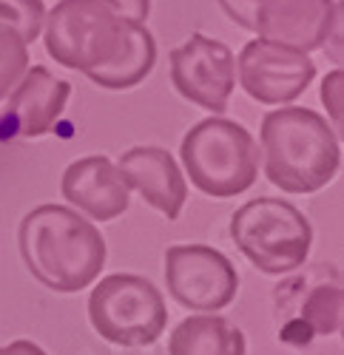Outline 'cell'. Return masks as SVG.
<instances>
[{
    "label": "cell",
    "mask_w": 344,
    "mask_h": 355,
    "mask_svg": "<svg viewBox=\"0 0 344 355\" xmlns=\"http://www.w3.org/2000/svg\"><path fill=\"white\" fill-rule=\"evenodd\" d=\"M180 157L191 182L216 199L245 193L259 176V145L248 128L225 116L196 123L180 148Z\"/></svg>",
    "instance_id": "3"
},
{
    "label": "cell",
    "mask_w": 344,
    "mask_h": 355,
    "mask_svg": "<svg viewBox=\"0 0 344 355\" xmlns=\"http://www.w3.org/2000/svg\"><path fill=\"white\" fill-rule=\"evenodd\" d=\"M43 20H46L43 0H0V23L12 26L26 43H35L40 37Z\"/></svg>",
    "instance_id": "18"
},
{
    "label": "cell",
    "mask_w": 344,
    "mask_h": 355,
    "mask_svg": "<svg viewBox=\"0 0 344 355\" xmlns=\"http://www.w3.org/2000/svg\"><path fill=\"white\" fill-rule=\"evenodd\" d=\"M63 199H69L74 208H80L94 222H111L128 211L131 188L120 168L108 157L94 154L71 162L63 173Z\"/></svg>",
    "instance_id": "11"
},
{
    "label": "cell",
    "mask_w": 344,
    "mask_h": 355,
    "mask_svg": "<svg viewBox=\"0 0 344 355\" xmlns=\"http://www.w3.org/2000/svg\"><path fill=\"white\" fill-rule=\"evenodd\" d=\"M0 355H17V352H15V347L9 344V347H0Z\"/></svg>",
    "instance_id": "22"
},
{
    "label": "cell",
    "mask_w": 344,
    "mask_h": 355,
    "mask_svg": "<svg viewBox=\"0 0 344 355\" xmlns=\"http://www.w3.org/2000/svg\"><path fill=\"white\" fill-rule=\"evenodd\" d=\"M17 245L28 273L57 293L85 290L103 273L108 256L103 233L63 205L28 211L17 230Z\"/></svg>",
    "instance_id": "1"
},
{
    "label": "cell",
    "mask_w": 344,
    "mask_h": 355,
    "mask_svg": "<svg viewBox=\"0 0 344 355\" xmlns=\"http://www.w3.org/2000/svg\"><path fill=\"white\" fill-rule=\"evenodd\" d=\"M105 3L120 17H131V20H142V23H146V17L151 12V0H105Z\"/></svg>",
    "instance_id": "20"
},
{
    "label": "cell",
    "mask_w": 344,
    "mask_h": 355,
    "mask_svg": "<svg viewBox=\"0 0 344 355\" xmlns=\"http://www.w3.org/2000/svg\"><path fill=\"white\" fill-rule=\"evenodd\" d=\"M171 83L194 105L222 114L237 85V57L222 40L194 32L171 51Z\"/></svg>",
    "instance_id": "10"
},
{
    "label": "cell",
    "mask_w": 344,
    "mask_h": 355,
    "mask_svg": "<svg viewBox=\"0 0 344 355\" xmlns=\"http://www.w3.org/2000/svg\"><path fill=\"white\" fill-rule=\"evenodd\" d=\"M131 17H120L105 0H57L46 12L43 40L51 60L89 74L108 66L128 40Z\"/></svg>",
    "instance_id": "4"
},
{
    "label": "cell",
    "mask_w": 344,
    "mask_h": 355,
    "mask_svg": "<svg viewBox=\"0 0 344 355\" xmlns=\"http://www.w3.org/2000/svg\"><path fill=\"white\" fill-rule=\"evenodd\" d=\"M120 173L126 176L128 188H137L151 208H157L162 216L174 222L188 199L185 176L165 148L157 145H137L128 148L117 159Z\"/></svg>",
    "instance_id": "12"
},
{
    "label": "cell",
    "mask_w": 344,
    "mask_h": 355,
    "mask_svg": "<svg viewBox=\"0 0 344 355\" xmlns=\"http://www.w3.org/2000/svg\"><path fill=\"white\" fill-rule=\"evenodd\" d=\"M168 355H245V333L222 315H191L171 333Z\"/></svg>",
    "instance_id": "15"
},
{
    "label": "cell",
    "mask_w": 344,
    "mask_h": 355,
    "mask_svg": "<svg viewBox=\"0 0 344 355\" xmlns=\"http://www.w3.org/2000/svg\"><path fill=\"white\" fill-rule=\"evenodd\" d=\"M237 77L242 92L256 103L284 105L307 92L316 77V63L310 60V51L256 37L239 51Z\"/></svg>",
    "instance_id": "9"
},
{
    "label": "cell",
    "mask_w": 344,
    "mask_h": 355,
    "mask_svg": "<svg viewBox=\"0 0 344 355\" xmlns=\"http://www.w3.org/2000/svg\"><path fill=\"white\" fill-rule=\"evenodd\" d=\"M12 347H15V352L17 355H46L37 344H32V341H12Z\"/></svg>",
    "instance_id": "21"
},
{
    "label": "cell",
    "mask_w": 344,
    "mask_h": 355,
    "mask_svg": "<svg viewBox=\"0 0 344 355\" xmlns=\"http://www.w3.org/2000/svg\"><path fill=\"white\" fill-rule=\"evenodd\" d=\"M28 69V43L15 32L12 26L0 23V100L20 83Z\"/></svg>",
    "instance_id": "17"
},
{
    "label": "cell",
    "mask_w": 344,
    "mask_h": 355,
    "mask_svg": "<svg viewBox=\"0 0 344 355\" xmlns=\"http://www.w3.org/2000/svg\"><path fill=\"white\" fill-rule=\"evenodd\" d=\"M265 176L284 193H316L341 168L338 134L310 108H273L262 116Z\"/></svg>",
    "instance_id": "2"
},
{
    "label": "cell",
    "mask_w": 344,
    "mask_h": 355,
    "mask_svg": "<svg viewBox=\"0 0 344 355\" xmlns=\"http://www.w3.org/2000/svg\"><path fill=\"white\" fill-rule=\"evenodd\" d=\"M302 324L313 336H333L341 327V290L338 287H316L302 313Z\"/></svg>",
    "instance_id": "16"
},
{
    "label": "cell",
    "mask_w": 344,
    "mask_h": 355,
    "mask_svg": "<svg viewBox=\"0 0 344 355\" xmlns=\"http://www.w3.org/2000/svg\"><path fill=\"white\" fill-rule=\"evenodd\" d=\"M157 63V43L154 35L148 32V26L142 20H131L128 23V40L123 46V51L114 57V60L103 69L89 71L92 83L108 88V92H123V88H134L154 71Z\"/></svg>",
    "instance_id": "14"
},
{
    "label": "cell",
    "mask_w": 344,
    "mask_h": 355,
    "mask_svg": "<svg viewBox=\"0 0 344 355\" xmlns=\"http://www.w3.org/2000/svg\"><path fill=\"white\" fill-rule=\"evenodd\" d=\"M341 94H344V74H341V69H336L322 83V103L333 116V131L336 134H341V108H344Z\"/></svg>",
    "instance_id": "19"
},
{
    "label": "cell",
    "mask_w": 344,
    "mask_h": 355,
    "mask_svg": "<svg viewBox=\"0 0 344 355\" xmlns=\"http://www.w3.org/2000/svg\"><path fill=\"white\" fill-rule=\"evenodd\" d=\"M9 97V120L20 137H46L57 120L63 116L66 103L71 97V83L54 77L46 66L26 69L20 83L6 94Z\"/></svg>",
    "instance_id": "13"
},
{
    "label": "cell",
    "mask_w": 344,
    "mask_h": 355,
    "mask_svg": "<svg viewBox=\"0 0 344 355\" xmlns=\"http://www.w3.org/2000/svg\"><path fill=\"white\" fill-rule=\"evenodd\" d=\"M89 318L94 330L120 347H148L168 324L162 293L142 276L114 273L105 276L89 299Z\"/></svg>",
    "instance_id": "6"
},
{
    "label": "cell",
    "mask_w": 344,
    "mask_h": 355,
    "mask_svg": "<svg viewBox=\"0 0 344 355\" xmlns=\"http://www.w3.org/2000/svg\"><path fill=\"white\" fill-rule=\"evenodd\" d=\"M231 239L256 270L282 276L307 261L313 227L296 205L259 196L231 216Z\"/></svg>",
    "instance_id": "5"
},
{
    "label": "cell",
    "mask_w": 344,
    "mask_h": 355,
    "mask_svg": "<svg viewBox=\"0 0 344 355\" xmlns=\"http://www.w3.org/2000/svg\"><path fill=\"white\" fill-rule=\"evenodd\" d=\"M222 12L256 37L302 51L322 49L338 26L336 0H219Z\"/></svg>",
    "instance_id": "7"
},
{
    "label": "cell",
    "mask_w": 344,
    "mask_h": 355,
    "mask_svg": "<svg viewBox=\"0 0 344 355\" xmlns=\"http://www.w3.org/2000/svg\"><path fill=\"white\" fill-rule=\"evenodd\" d=\"M165 284L194 313H216L237 299L239 276L225 253L208 245H174L165 250Z\"/></svg>",
    "instance_id": "8"
}]
</instances>
